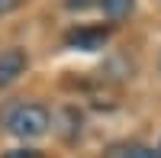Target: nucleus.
<instances>
[{"label": "nucleus", "instance_id": "nucleus-1", "mask_svg": "<svg viewBox=\"0 0 161 158\" xmlns=\"http://www.w3.org/2000/svg\"><path fill=\"white\" fill-rule=\"evenodd\" d=\"M3 123H7V129L16 139H39V136L48 133L52 116H48V110L42 107V103H26L23 100V103H13V107L7 110Z\"/></svg>", "mask_w": 161, "mask_h": 158}, {"label": "nucleus", "instance_id": "nucleus-2", "mask_svg": "<svg viewBox=\"0 0 161 158\" xmlns=\"http://www.w3.org/2000/svg\"><path fill=\"white\" fill-rule=\"evenodd\" d=\"M106 39H110V29H103V26H80V29L68 32L64 42L71 48H80V52H97L106 45Z\"/></svg>", "mask_w": 161, "mask_h": 158}, {"label": "nucleus", "instance_id": "nucleus-3", "mask_svg": "<svg viewBox=\"0 0 161 158\" xmlns=\"http://www.w3.org/2000/svg\"><path fill=\"white\" fill-rule=\"evenodd\" d=\"M26 52L23 48H7L0 52V87H10L19 74H26Z\"/></svg>", "mask_w": 161, "mask_h": 158}, {"label": "nucleus", "instance_id": "nucleus-4", "mask_svg": "<svg viewBox=\"0 0 161 158\" xmlns=\"http://www.w3.org/2000/svg\"><path fill=\"white\" fill-rule=\"evenodd\" d=\"M100 10L106 13L110 20H126L132 10H136V0H100Z\"/></svg>", "mask_w": 161, "mask_h": 158}, {"label": "nucleus", "instance_id": "nucleus-5", "mask_svg": "<svg viewBox=\"0 0 161 158\" xmlns=\"http://www.w3.org/2000/svg\"><path fill=\"white\" fill-rule=\"evenodd\" d=\"M123 158H161L155 149H145V145H136V149H129V152H123Z\"/></svg>", "mask_w": 161, "mask_h": 158}, {"label": "nucleus", "instance_id": "nucleus-6", "mask_svg": "<svg viewBox=\"0 0 161 158\" xmlns=\"http://www.w3.org/2000/svg\"><path fill=\"white\" fill-rule=\"evenodd\" d=\"M3 158H42V152H36V149H13Z\"/></svg>", "mask_w": 161, "mask_h": 158}, {"label": "nucleus", "instance_id": "nucleus-7", "mask_svg": "<svg viewBox=\"0 0 161 158\" xmlns=\"http://www.w3.org/2000/svg\"><path fill=\"white\" fill-rule=\"evenodd\" d=\"M23 3V0H0V13H10V10H16Z\"/></svg>", "mask_w": 161, "mask_h": 158}, {"label": "nucleus", "instance_id": "nucleus-8", "mask_svg": "<svg viewBox=\"0 0 161 158\" xmlns=\"http://www.w3.org/2000/svg\"><path fill=\"white\" fill-rule=\"evenodd\" d=\"M158 68H161V58H158Z\"/></svg>", "mask_w": 161, "mask_h": 158}, {"label": "nucleus", "instance_id": "nucleus-9", "mask_svg": "<svg viewBox=\"0 0 161 158\" xmlns=\"http://www.w3.org/2000/svg\"><path fill=\"white\" fill-rule=\"evenodd\" d=\"M158 155H161V145H158Z\"/></svg>", "mask_w": 161, "mask_h": 158}]
</instances>
